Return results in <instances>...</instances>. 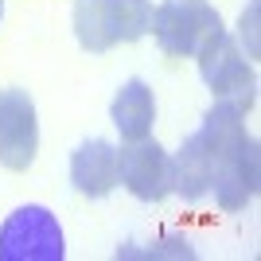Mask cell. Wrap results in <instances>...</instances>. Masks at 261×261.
<instances>
[{
  "label": "cell",
  "instance_id": "cell-11",
  "mask_svg": "<svg viewBox=\"0 0 261 261\" xmlns=\"http://www.w3.org/2000/svg\"><path fill=\"white\" fill-rule=\"evenodd\" d=\"M109 28L117 43H137L152 28V0H109Z\"/></svg>",
  "mask_w": 261,
  "mask_h": 261
},
{
  "label": "cell",
  "instance_id": "cell-5",
  "mask_svg": "<svg viewBox=\"0 0 261 261\" xmlns=\"http://www.w3.org/2000/svg\"><path fill=\"white\" fill-rule=\"evenodd\" d=\"M39 152V117L28 90H0V164L8 172H28Z\"/></svg>",
  "mask_w": 261,
  "mask_h": 261
},
{
  "label": "cell",
  "instance_id": "cell-9",
  "mask_svg": "<svg viewBox=\"0 0 261 261\" xmlns=\"http://www.w3.org/2000/svg\"><path fill=\"white\" fill-rule=\"evenodd\" d=\"M109 117L117 125V133L125 141H141V137H152V125H156V98L148 82L141 78H129L125 86L117 90V98L109 106Z\"/></svg>",
  "mask_w": 261,
  "mask_h": 261
},
{
  "label": "cell",
  "instance_id": "cell-3",
  "mask_svg": "<svg viewBox=\"0 0 261 261\" xmlns=\"http://www.w3.org/2000/svg\"><path fill=\"white\" fill-rule=\"evenodd\" d=\"M195 59H199V74H203L207 90L215 94V101L238 109V113H250L253 101H257V74L242 59L238 43L226 32H218Z\"/></svg>",
  "mask_w": 261,
  "mask_h": 261
},
{
  "label": "cell",
  "instance_id": "cell-10",
  "mask_svg": "<svg viewBox=\"0 0 261 261\" xmlns=\"http://www.w3.org/2000/svg\"><path fill=\"white\" fill-rule=\"evenodd\" d=\"M74 35L78 47L90 55H106L109 47H117L109 28V0H74Z\"/></svg>",
  "mask_w": 261,
  "mask_h": 261
},
{
  "label": "cell",
  "instance_id": "cell-6",
  "mask_svg": "<svg viewBox=\"0 0 261 261\" xmlns=\"http://www.w3.org/2000/svg\"><path fill=\"white\" fill-rule=\"evenodd\" d=\"M117 184H125L133 199L160 203L172 195V152H164L152 137L129 141L117 152Z\"/></svg>",
  "mask_w": 261,
  "mask_h": 261
},
{
  "label": "cell",
  "instance_id": "cell-7",
  "mask_svg": "<svg viewBox=\"0 0 261 261\" xmlns=\"http://www.w3.org/2000/svg\"><path fill=\"white\" fill-rule=\"evenodd\" d=\"M257 179H261V156H257V141L246 137V141L218 164L215 179H211V191H215V203L222 211H242L257 195Z\"/></svg>",
  "mask_w": 261,
  "mask_h": 261
},
{
  "label": "cell",
  "instance_id": "cell-12",
  "mask_svg": "<svg viewBox=\"0 0 261 261\" xmlns=\"http://www.w3.org/2000/svg\"><path fill=\"white\" fill-rule=\"evenodd\" d=\"M0 20H4V0H0Z\"/></svg>",
  "mask_w": 261,
  "mask_h": 261
},
{
  "label": "cell",
  "instance_id": "cell-2",
  "mask_svg": "<svg viewBox=\"0 0 261 261\" xmlns=\"http://www.w3.org/2000/svg\"><path fill=\"white\" fill-rule=\"evenodd\" d=\"M148 32L156 35L160 51L179 55V59H195L226 28H222V16L207 0H164L160 8H152V28Z\"/></svg>",
  "mask_w": 261,
  "mask_h": 261
},
{
  "label": "cell",
  "instance_id": "cell-8",
  "mask_svg": "<svg viewBox=\"0 0 261 261\" xmlns=\"http://www.w3.org/2000/svg\"><path fill=\"white\" fill-rule=\"evenodd\" d=\"M70 184L86 199H106L117 187V148L109 141H82L70 156Z\"/></svg>",
  "mask_w": 261,
  "mask_h": 261
},
{
  "label": "cell",
  "instance_id": "cell-1",
  "mask_svg": "<svg viewBox=\"0 0 261 261\" xmlns=\"http://www.w3.org/2000/svg\"><path fill=\"white\" fill-rule=\"evenodd\" d=\"M246 137H250V133L242 125L238 109L215 101V106L207 109L203 125H199V129L179 144V152L172 156V191H179L187 203L203 199L211 191V179H215L218 164L226 160Z\"/></svg>",
  "mask_w": 261,
  "mask_h": 261
},
{
  "label": "cell",
  "instance_id": "cell-4",
  "mask_svg": "<svg viewBox=\"0 0 261 261\" xmlns=\"http://www.w3.org/2000/svg\"><path fill=\"white\" fill-rule=\"evenodd\" d=\"M63 226L39 203L16 207L0 226V261H63Z\"/></svg>",
  "mask_w": 261,
  "mask_h": 261
}]
</instances>
